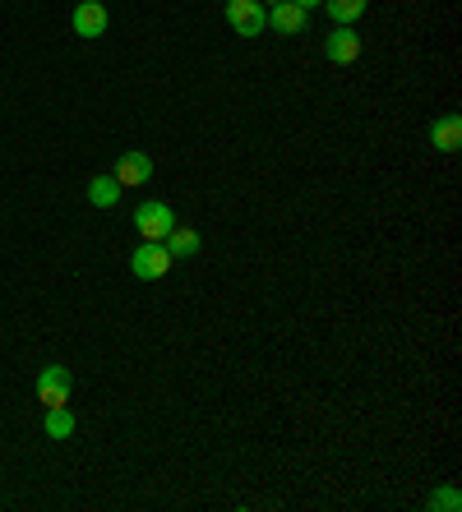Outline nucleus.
<instances>
[{
  "mask_svg": "<svg viewBox=\"0 0 462 512\" xmlns=\"http://www.w3.org/2000/svg\"><path fill=\"white\" fill-rule=\"evenodd\" d=\"M171 254L162 240H139V250L130 254V273L139 277V282H162V277L171 273Z\"/></svg>",
  "mask_w": 462,
  "mask_h": 512,
  "instance_id": "f257e3e1",
  "label": "nucleus"
},
{
  "mask_svg": "<svg viewBox=\"0 0 462 512\" xmlns=\"http://www.w3.org/2000/svg\"><path fill=\"white\" fill-rule=\"evenodd\" d=\"M33 393L42 406H70V393H74V374L65 365H42L37 370V383Z\"/></svg>",
  "mask_w": 462,
  "mask_h": 512,
  "instance_id": "f03ea898",
  "label": "nucleus"
},
{
  "mask_svg": "<svg viewBox=\"0 0 462 512\" xmlns=\"http://www.w3.org/2000/svg\"><path fill=\"white\" fill-rule=\"evenodd\" d=\"M171 227H176L171 203L148 199V203H139V208H134V231H139V240H167Z\"/></svg>",
  "mask_w": 462,
  "mask_h": 512,
  "instance_id": "7ed1b4c3",
  "label": "nucleus"
},
{
  "mask_svg": "<svg viewBox=\"0 0 462 512\" xmlns=\"http://www.w3.org/2000/svg\"><path fill=\"white\" fill-rule=\"evenodd\" d=\"M227 24L236 37H259L268 28V5H259V0H227Z\"/></svg>",
  "mask_w": 462,
  "mask_h": 512,
  "instance_id": "20e7f679",
  "label": "nucleus"
},
{
  "mask_svg": "<svg viewBox=\"0 0 462 512\" xmlns=\"http://www.w3.org/2000/svg\"><path fill=\"white\" fill-rule=\"evenodd\" d=\"M324 60L329 65H352L361 60V33L352 24H333V33L324 37Z\"/></svg>",
  "mask_w": 462,
  "mask_h": 512,
  "instance_id": "39448f33",
  "label": "nucleus"
},
{
  "mask_svg": "<svg viewBox=\"0 0 462 512\" xmlns=\"http://www.w3.org/2000/svg\"><path fill=\"white\" fill-rule=\"evenodd\" d=\"M107 24H111V14H107V5H102V0H79V5H74V14H70V28L79 37H102V33H107Z\"/></svg>",
  "mask_w": 462,
  "mask_h": 512,
  "instance_id": "423d86ee",
  "label": "nucleus"
},
{
  "mask_svg": "<svg viewBox=\"0 0 462 512\" xmlns=\"http://www.w3.org/2000/svg\"><path fill=\"white\" fill-rule=\"evenodd\" d=\"M426 139H430V148L435 153H458L462 148V116H439V120H430V130H426Z\"/></svg>",
  "mask_w": 462,
  "mask_h": 512,
  "instance_id": "0eeeda50",
  "label": "nucleus"
},
{
  "mask_svg": "<svg viewBox=\"0 0 462 512\" xmlns=\"http://www.w3.org/2000/svg\"><path fill=\"white\" fill-rule=\"evenodd\" d=\"M111 176L121 180L125 190H130V185H148V180H153V157L139 153V148H134V153H121V162H116Z\"/></svg>",
  "mask_w": 462,
  "mask_h": 512,
  "instance_id": "6e6552de",
  "label": "nucleus"
},
{
  "mask_svg": "<svg viewBox=\"0 0 462 512\" xmlns=\"http://www.w3.org/2000/svg\"><path fill=\"white\" fill-rule=\"evenodd\" d=\"M268 28L278 37H296L305 28V10L292 5V0H278V5H268Z\"/></svg>",
  "mask_w": 462,
  "mask_h": 512,
  "instance_id": "1a4fd4ad",
  "label": "nucleus"
},
{
  "mask_svg": "<svg viewBox=\"0 0 462 512\" xmlns=\"http://www.w3.org/2000/svg\"><path fill=\"white\" fill-rule=\"evenodd\" d=\"M162 245H167V254H171V259L181 263V259H195V254H199V245H204V240H199V231H195V227H181V222H176V227L167 231V240H162Z\"/></svg>",
  "mask_w": 462,
  "mask_h": 512,
  "instance_id": "9d476101",
  "label": "nucleus"
},
{
  "mask_svg": "<svg viewBox=\"0 0 462 512\" xmlns=\"http://www.w3.org/2000/svg\"><path fill=\"white\" fill-rule=\"evenodd\" d=\"M121 194H125V185L116 176H93L88 180V203H93V208H116Z\"/></svg>",
  "mask_w": 462,
  "mask_h": 512,
  "instance_id": "9b49d317",
  "label": "nucleus"
},
{
  "mask_svg": "<svg viewBox=\"0 0 462 512\" xmlns=\"http://www.w3.org/2000/svg\"><path fill=\"white\" fill-rule=\"evenodd\" d=\"M42 429H47V439L65 443L74 434V411L70 406H47V416H42Z\"/></svg>",
  "mask_w": 462,
  "mask_h": 512,
  "instance_id": "f8f14e48",
  "label": "nucleus"
},
{
  "mask_svg": "<svg viewBox=\"0 0 462 512\" xmlns=\"http://www.w3.org/2000/svg\"><path fill=\"white\" fill-rule=\"evenodd\" d=\"M365 5H370V0H324V10H329L333 24H356L365 14Z\"/></svg>",
  "mask_w": 462,
  "mask_h": 512,
  "instance_id": "ddd939ff",
  "label": "nucleus"
},
{
  "mask_svg": "<svg viewBox=\"0 0 462 512\" xmlns=\"http://www.w3.org/2000/svg\"><path fill=\"white\" fill-rule=\"evenodd\" d=\"M426 508H430V512H458V508H462V494H458L453 485H444V489H435V494L426 499Z\"/></svg>",
  "mask_w": 462,
  "mask_h": 512,
  "instance_id": "4468645a",
  "label": "nucleus"
},
{
  "mask_svg": "<svg viewBox=\"0 0 462 512\" xmlns=\"http://www.w3.org/2000/svg\"><path fill=\"white\" fill-rule=\"evenodd\" d=\"M292 5H301V10L310 14V10H319V5H324V0H292Z\"/></svg>",
  "mask_w": 462,
  "mask_h": 512,
  "instance_id": "2eb2a0df",
  "label": "nucleus"
},
{
  "mask_svg": "<svg viewBox=\"0 0 462 512\" xmlns=\"http://www.w3.org/2000/svg\"><path fill=\"white\" fill-rule=\"evenodd\" d=\"M259 5H278V0H259Z\"/></svg>",
  "mask_w": 462,
  "mask_h": 512,
  "instance_id": "dca6fc26",
  "label": "nucleus"
}]
</instances>
